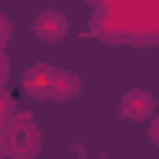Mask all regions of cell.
<instances>
[{
	"instance_id": "6da1fadb",
	"label": "cell",
	"mask_w": 159,
	"mask_h": 159,
	"mask_svg": "<svg viewBox=\"0 0 159 159\" xmlns=\"http://www.w3.org/2000/svg\"><path fill=\"white\" fill-rule=\"evenodd\" d=\"M37 144H41V133H37V126H34V119L19 115V126H15V144H11L15 159H30L34 152H37Z\"/></svg>"
},
{
	"instance_id": "7a4b0ae2",
	"label": "cell",
	"mask_w": 159,
	"mask_h": 159,
	"mask_svg": "<svg viewBox=\"0 0 159 159\" xmlns=\"http://www.w3.org/2000/svg\"><path fill=\"white\" fill-rule=\"evenodd\" d=\"M152 107H156V100H152V93H144V89H133V93H126V100H122V115H126V119H148Z\"/></svg>"
},
{
	"instance_id": "3957f363",
	"label": "cell",
	"mask_w": 159,
	"mask_h": 159,
	"mask_svg": "<svg viewBox=\"0 0 159 159\" xmlns=\"http://www.w3.org/2000/svg\"><path fill=\"white\" fill-rule=\"evenodd\" d=\"M34 30H37L41 41H59L63 34H67V19H63L59 11H44L37 22H34Z\"/></svg>"
},
{
	"instance_id": "277c9868",
	"label": "cell",
	"mask_w": 159,
	"mask_h": 159,
	"mask_svg": "<svg viewBox=\"0 0 159 159\" xmlns=\"http://www.w3.org/2000/svg\"><path fill=\"white\" fill-rule=\"evenodd\" d=\"M52 74H56V67H48V63H37V67H30V74L22 78V85H26V93H37V96H48V85H52Z\"/></svg>"
},
{
	"instance_id": "5b68a950",
	"label": "cell",
	"mask_w": 159,
	"mask_h": 159,
	"mask_svg": "<svg viewBox=\"0 0 159 159\" xmlns=\"http://www.w3.org/2000/svg\"><path fill=\"white\" fill-rule=\"evenodd\" d=\"M74 93H78V78H74V74H63V70H56V74H52L48 96H56V100H70Z\"/></svg>"
},
{
	"instance_id": "8992f818",
	"label": "cell",
	"mask_w": 159,
	"mask_h": 159,
	"mask_svg": "<svg viewBox=\"0 0 159 159\" xmlns=\"http://www.w3.org/2000/svg\"><path fill=\"white\" fill-rule=\"evenodd\" d=\"M7 34H11V22H7V19H0V48H4V41H7Z\"/></svg>"
},
{
	"instance_id": "52a82bcc",
	"label": "cell",
	"mask_w": 159,
	"mask_h": 159,
	"mask_svg": "<svg viewBox=\"0 0 159 159\" xmlns=\"http://www.w3.org/2000/svg\"><path fill=\"white\" fill-rule=\"evenodd\" d=\"M7 81V59H4V52H0V85Z\"/></svg>"
},
{
	"instance_id": "ba28073f",
	"label": "cell",
	"mask_w": 159,
	"mask_h": 159,
	"mask_svg": "<svg viewBox=\"0 0 159 159\" xmlns=\"http://www.w3.org/2000/svg\"><path fill=\"white\" fill-rule=\"evenodd\" d=\"M7 111H11V104H7V96H4V93H0V119H4V115H7Z\"/></svg>"
},
{
	"instance_id": "9c48e42d",
	"label": "cell",
	"mask_w": 159,
	"mask_h": 159,
	"mask_svg": "<svg viewBox=\"0 0 159 159\" xmlns=\"http://www.w3.org/2000/svg\"><path fill=\"white\" fill-rule=\"evenodd\" d=\"M152 137H156V141H159V122H156V129H152Z\"/></svg>"
}]
</instances>
